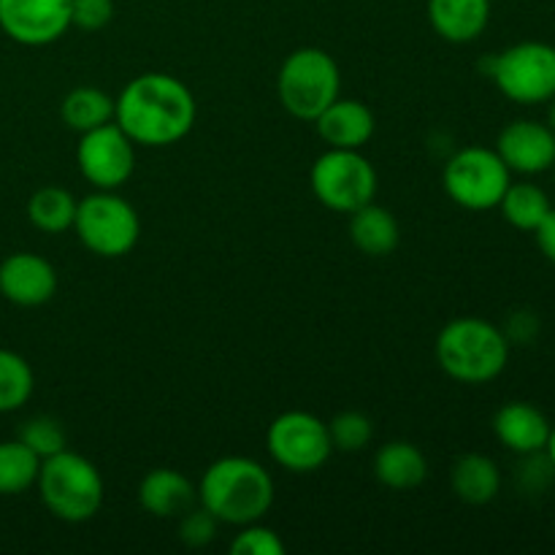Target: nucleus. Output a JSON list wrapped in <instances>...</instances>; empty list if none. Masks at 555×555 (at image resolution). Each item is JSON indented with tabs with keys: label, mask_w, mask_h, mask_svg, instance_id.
Here are the masks:
<instances>
[{
	"label": "nucleus",
	"mask_w": 555,
	"mask_h": 555,
	"mask_svg": "<svg viewBox=\"0 0 555 555\" xmlns=\"http://www.w3.org/2000/svg\"><path fill=\"white\" fill-rule=\"evenodd\" d=\"M547 128L555 133V98L551 101V106H547Z\"/></svg>",
	"instance_id": "35"
},
{
	"label": "nucleus",
	"mask_w": 555,
	"mask_h": 555,
	"mask_svg": "<svg viewBox=\"0 0 555 555\" xmlns=\"http://www.w3.org/2000/svg\"><path fill=\"white\" fill-rule=\"evenodd\" d=\"M70 27V0H0V30L22 47H49Z\"/></svg>",
	"instance_id": "12"
},
{
	"label": "nucleus",
	"mask_w": 555,
	"mask_h": 555,
	"mask_svg": "<svg viewBox=\"0 0 555 555\" xmlns=\"http://www.w3.org/2000/svg\"><path fill=\"white\" fill-rule=\"evenodd\" d=\"M450 488L469 507H486L502 491V469L486 453H464L450 469Z\"/></svg>",
	"instance_id": "19"
},
{
	"label": "nucleus",
	"mask_w": 555,
	"mask_h": 555,
	"mask_svg": "<svg viewBox=\"0 0 555 555\" xmlns=\"http://www.w3.org/2000/svg\"><path fill=\"white\" fill-rule=\"evenodd\" d=\"M276 95H280L287 114L314 122L341 95L339 63L325 49H296L280 65Z\"/></svg>",
	"instance_id": "5"
},
{
	"label": "nucleus",
	"mask_w": 555,
	"mask_h": 555,
	"mask_svg": "<svg viewBox=\"0 0 555 555\" xmlns=\"http://www.w3.org/2000/svg\"><path fill=\"white\" fill-rule=\"evenodd\" d=\"M76 204L79 201L68 190L57 188V184H47V188H38L27 201V220H30L33 228L52 233V236L54 233L74 231Z\"/></svg>",
	"instance_id": "23"
},
{
	"label": "nucleus",
	"mask_w": 555,
	"mask_h": 555,
	"mask_svg": "<svg viewBox=\"0 0 555 555\" xmlns=\"http://www.w3.org/2000/svg\"><path fill=\"white\" fill-rule=\"evenodd\" d=\"M493 150L520 177H540L555 166V133L540 119H513L499 130Z\"/></svg>",
	"instance_id": "13"
},
{
	"label": "nucleus",
	"mask_w": 555,
	"mask_h": 555,
	"mask_svg": "<svg viewBox=\"0 0 555 555\" xmlns=\"http://www.w3.org/2000/svg\"><path fill=\"white\" fill-rule=\"evenodd\" d=\"M74 231L98 258H125L139 244L141 217L128 198L114 190H98L76 204Z\"/></svg>",
	"instance_id": "7"
},
{
	"label": "nucleus",
	"mask_w": 555,
	"mask_h": 555,
	"mask_svg": "<svg viewBox=\"0 0 555 555\" xmlns=\"http://www.w3.org/2000/svg\"><path fill=\"white\" fill-rule=\"evenodd\" d=\"M60 117L76 133H87L114 122V98L98 87H76L60 103Z\"/></svg>",
	"instance_id": "24"
},
{
	"label": "nucleus",
	"mask_w": 555,
	"mask_h": 555,
	"mask_svg": "<svg viewBox=\"0 0 555 555\" xmlns=\"http://www.w3.org/2000/svg\"><path fill=\"white\" fill-rule=\"evenodd\" d=\"M504 334H507L509 341H531L540 334V318L534 312H515Z\"/></svg>",
	"instance_id": "32"
},
{
	"label": "nucleus",
	"mask_w": 555,
	"mask_h": 555,
	"mask_svg": "<svg viewBox=\"0 0 555 555\" xmlns=\"http://www.w3.org/2000/svg\"><path fill=\"white\" fill-rule=\"evenodd\" d=\"M374 477L390 491H415L426 482L428 461L417 444L396 439L383 444L374 455Z\"/></svg>",
	"instance_id": "20"
},
{
	"label": "nucleus",
	"mask_w": 555,
	"mask_h": 555,
	"mask_svg": "<svg viewBox=\"0 0 555 555\" xmlns=\"http://www.w3.org/2000/svg\"><path fill=\"white\" fill-rule=\"evenodd\" d=\"M350 238L358 253L369 255V258H388L401 242L399 220L393 217V211L372 201L350 215Z\"/></svg>",
	"instance_id": "21"
},
{
	"label": "nucleus",
	"mask_w": 555,
	"mask_h": 555,
	"mask_svg": "<svg viewBox=\"0 0 555 555\" xmlns=\"http://www.w3.org/2000/svg\"><path fill=\"white\" fill-rule=\"evenodd\" d=\"M198 504L220 524H258L274 504V480L263 464L244 455L215 461L198 482Z\"/></svg>",
	"instance_id": "2"
},
{
	"label": "nucleus",
	"mask_w": 555,
	"mask_h": 555,
	"mask_svg": "<svg viewBox=\"0 0 555 555\" xmlns=\"http://www.w3.org/2000/svg\"><path fill=\"white\" fill-rule=\"evenodd\" d=\"M504 328L486 318H455L439 331L437 363L450 379L461 385H488L502 377L509 363Z\"/></svg>",
	"instance_id": "3"
},
{
	"label": "nucleus",
	"mask_w": 555,
	"mask_h": 555,
	"mask_svg": "<svg viewBox=\"0 0 555 555\" xmlns=\"http://www.w3.org/2000/svg\"><path fill=\"white\" fill-rule=\"evenodd\" d=\"M328 434L334 450H341V453H361L363 448L372 444L374 426L363 412L347 410L339 412V415L328 423Z\"/></svg>",
	"instance_id": "27"
},
{
	"label": "nucleus",
	"mask_w": 555,
	"mask_h": 555,
	"mask_svg": "<svg viewBox=\"0 0 555 555\" xmlns=\"http://www.w3.org/2000/svg\"><path fill=\"white\" fill-rule=\"evenodd\" d=\"M76 166L92 188L117 190L133 177L135 144L117 122H106L81 133L76 146Z\"/></svg>",
	"instance_id": "11"
},
{
	"label": "nucleus",
	"mask_w": 555,
	"mask_h": 555,
	"mask_svg": "<svg viewBox=\"0 0 555 555\" xmlns=\"http://www.w3.org/2000/svg\"><path fill=\"white\" fill-rule=\"evenodd\" d=\"M38 496L63 524H87L103 507V477L90 459L68 448L41 461Z\"/></svg>",
	"instance_id": "4"
},
{
	"label": "nucleus",
	"mask_w": 555,
	"mask_h": 555,
	"mask_svg": "<svg viewBox=\"0 0 555 555\" xmlns=\"http://www.w3.org/2000/svg\"><path fill=\"white\" fill-rule=\"evenodd\" d=\"M36 377L20 352L0 347V415L22 410L30 401Z\"/></svg>",
	"instance_id": "26"
},
{
	"label": "nucleus",
	"mask_w": 555,
	"mask_h": 555,
	"mask_svg": "<svg viewBox=\"0 0 555 555\" xmlns=\"http://www.w3.org/2000/svg\"><path fill=\"white\" fill-rule=\"evenodd\" d=\"M509 182L513 171L491 146H464L444 163L442 171L444 193L469 211L496 209Z\"/></svg>",
	"instance_id": "9"
},
{
	"label": "nucleus",
	"mask_w": 555,
	"mask_h": 555,
	"mask_svg": "<svg viewBox=\"0 0 555 555\" xmlns=\"http://www.w3.org/2000/svg\"><path fill=\"white\" fill-rule=\"evenodd\" d=\"M285 551L282 537L269 526H260V520L242 526V531L231 542V553L236 555H285Z\"/></svg>",
	"instance_id": "29"
},
{
	"label": "nucleus",
	"mask_w": 555,
	"mask_h": 555,
	"mask_svg": "<svg viewBox=\"0 0 555 555\" xmlns=\"http://www.w3.org/2000/svg\"><path fill=\"white\" fill-rule=\"evenodd\" d=\"M428 22L448 43H472L491 25V0H428Z\"/></svg>",
	"instance_id": "17"
},
{
	"label": "nucleus",
	"mask_w": 555,
	"mask_h": 555,
	"mask_svg": "<svg viewBox=\"0 0 555 555\" xmlns=\"http://www.w3.org/2000/svg\"><path fill=\"white\" fill-rule=\"evenodd\" d=\"M16 439H20V442H25L27 448H30L41 461L49 459V455L60 453V450H65L63 426H60V421H54V417H49V415H38V417H30V421L22 423L20 437Z\"/></svg>",
	"instance_id": "28"
},
{
	"label": "nucleus",
	"mask_w": 555,
	"mask_h": 555,
	"mask_svg": "<svg viewBox=\"0 0 555 555\" xmlns=\"http://www.w3.org/2000/svg\"><path fill=\"white\" fill-rule=\"evenodd\" d=\"M488 79L507 101L540 106L555 98V47L547 41H518L486 57Z\"/></svg>",
	"instance_id": "6"
},
{
	"label": "nucleus",
	"mask_w": 555,
	"mask_h": 555,
	"mask_svg": "<svg viewBox=\"0 0 555 555\" xmlns=\"http://www.w3.org/2000/svg\"><path fill=\"white\" fill-rule=\"evenodd\" d=\"M545 459L551 461V466L555 472V423L551 426V437H547V444H545Z\"/></svg>",
	"instance_id": "34"
},
{
	"label": "nucleus",
	"mask_w": 555,
	"mask_h": 555,
	"mask_svg": "<svg viewBox=\"0 0 555 555\" xmlns=\"http://www.w3.org/2000/svg\"><path fill=\"white\" fill-rule=\"evenodd\" d=\"M553 188H555V166H553Z\"/></svg>",
	"instance_id": "36"
},
{
	"label": "nucleus",
	"mask_w": 555,
	"mask_h": 555,
	"mask_svg": "<svg viewBox=\"0 0 555 555\" xmlns=\"http://www.w3.org/2000/svg\"><path fill=\"white\" fill-rule=\"evenodd\" d=\"M195 95L182 79L160 70H150L125 85L114 98V122L125 130L133 144L171 146L193 130Z\"/></svg>",
	"instance_id": "1"
},
{
	"label": "nucleus",
	"mask_w": 555,
	"mask_h": 555,
	"mask_svg": "<svg viewBox=\"0 0 555 555\" xmlns=\"http://www.w3.org/2000/svg\"><path fill=\"white\" fill-rule=\"evenodd\" d=\"M309 188L325 209L352 215L377 195V171L361 150H325L309 171Z\"/></svg>",
	"instance_id": "8"
},
{
	"label": "nucleus",
	"mask_w": 555,
	"mask_h": 555,
	"mask_svg": "<svg viewBox=\"0 0 555 555\" xmlns=\"http://www.w3.org/2000/svg\"><path fill=\"white\" fill-rule=\"evenodd\" d=\"M534 238H537V247H540L542 258L551 260V263L555 266V206L547 211L545 220L540 222V228L534 231Z\"/></svg>",
	"instance_id": "33"
},
{
	"label": "nucleus",
	"mask_w": 555,
	"mask_h": 555,
	"mask_svg": "<svg viewBox=\"0 0 555 555\" xmlns=\"http://www.w3.org/2000/svg\"><path fill=\"white\" fill-rule=\"evenodd\" d=\"M114 0H70V27L95 33L112 22Z\"/></svg>",
	"instance_id": "31"
},
{
	"label": "nucleus",
	"mask_w": 555,
	"mask_h": 555,
	"mask_svg": "<svg viewBox=\"0 0 555 555\" xmlns=\"http://www.w3.org/2000/svg\"><path fill=\"white\" fill-rule=\"evenodd\" d=\"M496 209L502 211L504 222L513 225L515 231L534 233L540 228V222L547 217V211L553 209V204L551 195L540 184L524 179V182H509V188L504 190Z\"/></svg>",
	"instance_id": "22"
},
{
	"label": "nucleus",
	"mask_w": 555,
	"mask_h": 555,
	"mask_svg": "<svg viewBox=\"0 0 555 555\" xmlns=\"http://www.w3.org/2000/svg\"><path fill=\"white\" fill-rule=\"evenodd\" d=\"M139 504L155 518H179L198 504V486L179 469H152L139 482Z\"/></svg>",
	"instance_id": "18"
},
{
	"label": "nucleus",
	"mask_w": 555,
	"mask_h": 555,
	"mask_svg": "<svg viewBox=\"0 0 555 555\" xmlns=\"http://www.w3.org/2000/svg\"><path fill=\"white\" fill-rule=\"evenodd\" d=\"M318 133L331 150H361L374 135V114L366 103L352 98H336L318 119Z\"/></svg>",
	"instance_id": "16"
},
{
	"label": "nucleus",
	"mask_w": 555,
	"mask_h": 555,
	"mask_svg": "<svg viewBox=\"0 0 555 555\" xmlns=\"http://www.w3.org/2000/svg\"><path fill=\"white\" fill-rule=\"evenodd\" d=\"M57 293V271L36 253H14L0 263V296L14 307H43Z\"/></svg>",
	"instance_id": "14"
},
{
	"label": "nucleus",
	"mask_w": 555,
	"mask_h": 555,
	"mask_svg": "<svg viewBox=\"0 0 555 555\" xmlns=\"http://www.w3.org/2000/svg\"><path fill=\"white\" fill-rule=\"evenodd\" d=\"M217 529H220V520L201 504L179 515V540L188 547H206L209 542H215Z\"/></svg>",
	"instance_id": "30"
},
{
	"label": "nucleus",
	"mask_w": 555,
	"mask_h": 555,
	"mask_svg": "<svg viewBox=\"0 0 555 555\" xmlns=\"http://www.w3.org/2000/svg\"><path fill=\"white\" fill-rule=\"evenodd\" d=\"M41 472V459L20 439L0 442V496L30 491Z\"/></svg>",
	"instance_id": "25"
},
{
	"label": "nucleus",
	"mask_w": 555,
	"mask_h": 555,
	"mask_svg": "<svg viewBox=\"0 0 555 555\" xmlns=\"http://www.w3.org/2000/svg\"><path fill=\"white\" fill-rule=\"evenodd\" d=\"M491 426L502 448L520 455V459H529V455L545 453L553 421L537 404L507 401L496 410Z\"/></svg>",
	"instance_id": "15"
},
{
	"label": "nucleus",
	"mask_w": 555,
	"mask_h": 555,
	"mask_svg": "<svg viewBox=\"0 0 555 555\" xmlns=\"http://www.w3.org/2000/svg\"><path fill=\"white\" fill-rule=\"evenodd\" d=\"M266 450L285 472L293 475H312L323 469L334 453L328 423L312 412H282L266 431Z\"/></svg>",
	"instance_id": "10"
}]
</instances>
